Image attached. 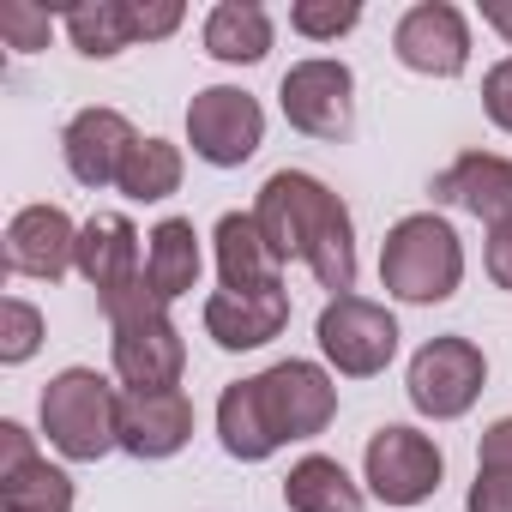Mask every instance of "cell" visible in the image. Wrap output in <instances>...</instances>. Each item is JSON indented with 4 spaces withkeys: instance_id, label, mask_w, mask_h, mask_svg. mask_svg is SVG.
Instances as JSON below:
<instances>
[{
    "instance_id": "6da1fadb",
    "label": "cell",
    "mask_w": 512,
    "mask_h": 512,
    "mask_svg": "<svg viewBox=\"0 0 512 512\" xmlns=\"http://www.w3.org/2000/svg\"><path fill=\"white\" fill-rule=\"evenodd\" d=\"M253 223H260L278 260H302L320 278V290L356 296V223H350V205L320 175L278 169L253 199Z\"/></svg>"
},
{
    "instance_id": "7a4b0ae2",
    "label": "cell",
    "mask_w": 512,
    "mask_h": 512,
    "mask_svg": "<svg viewBox=\"0 0 512 512\" xmlns=\"http://www.w3.org/2000/svg\"><path fill=\"white\" fill-rule=\"evenodd\" d=\"M380 284L386 296L410 302V308H434L446 296H458L464 284V241L440 211H410L386 229L380 247Z\"/></svg>"
},
{
    "instance_id": "3957f363",
    "label": "cell",
    "mask_w": 512,
    "mask_h": 512,
    "mask_svg": "<svg viewBox=\"0 0 512 512\" xmlns=\"http://www.w3.org/2000/svg\"><path fill=\"white\" fill-rule=\"evenodd\" d=\"M43 434L61 458L97 464L121 446V386H109L97 368H61L43 386Z\"/></svg>"
},
{
    "instance_id": "277c9868",
    "label": "cell",
    "mask_w": 512,
    "mask_h": 512,
    "mask_svg": "<svg viewBox=\"0 0 512 512\" xmlns=\"http://www.w3.org/2000/svg\"><path fill=\"white\" fill-rule=\"evenodd\" d=\"M109 362H115V380L127 392H169L181 386V368H187V344L169 320V302L145 290H133L115 314H109Z\"/></svg>"
},
{
    "instance_id": "5b68a950",
    "label": "cell",
    "mask_w": 512,
    "mask_h": 512,
    "mask_svg": "<svg viewBox=\"0 0 512 512\" xmlns=\"http://www.w3.org/2000/svg\"><path fill=\"white\" fill-rule=\"evenodd\" d=\"M314 338L344 380H374L398 356V320L368 296H332L314 320Z\"/></svg>"
},
{
    "instance_id": "8992f818",
    "label": "cell",
    "mask_w": 512,
    "mask_h": 512,
    "mask_svg": "<svg viewBox=\"0 0 512 512\" xmlns=\"http://www.w3.org/2000/svg\"><path fill=\"white\" fill-rule=\"evenodd\" d=\"M482 386H488V356H482L470 338H458V332L428 338V344L410 356V380H404L410 404H416L422 416H434V422H458V416L482 398Z\"/></svg>"
},
{
    "instance_id": "52a82bcc",
    "label": "cell",
    "mask_w": 512,
    "mask_h": 512,
    "mask_svg": "<svg viewBox=\"0 0 512 512\" xmlns=\"http://www.w3.org/2000/svg\"><path fill=\"white\" fill-rule=\"evenodd\" d=\"M187 145L211 169H241L253 151L266 145V109L253 103L241 85H205L187 103Z\"/></svg>"
},
{
    "instance_id": "ba28073f",
    "label": "cell",
    "mask_w": 512,
    "mask_h": 512,
    "mask_svg": "<svg viewBox=\"0 0 512 512\" xmlns=\"http://www.w3.org/2000/svg\"><path fill=\"white\" fill-rule=\"evenodd\" d=\"M362 476H368V494L374 500H386V506H422L440 488L446 458H440V446L422 428L386 422V428H374V440L362 452Z\"/></svg>"
},
{
    "instance_id": "9c48e42d",
    "label": "cell",
    "mask_w": 512,
    "mask_h": 512,
    "mask_svg": "<svg viewBox=\"0 0 512 512\" xmlns=\"http://www.w3.org/2000/svg\"><path fill=\"white\" fill-rule=\"evenodd\" d=\"M278 103H284V121L308 139H344L350 121H356V73L332 55H308L284 73L278 85Z\"/></svg>"
},
{
    "instance_id": "30bf717a",
    "label": "cell",
    "mask_w": 512,
    "mask_h": 512,
    "mask_svg": "<svg viewBox=\"0 0 512 512\" xmlns=\"http://www.w3.org/2000/svg\"><path fill=\"white\" fill-rule=\"evenodd\" d=\"M260 380V398H266V416L278 428V440H320L338 416V380L320 368V362H272Z\"/></svg>"
},
{
    "instance_id": "8fae6325",
    "label": "cell",
    "mask_w": 512,
    "mask_h": 512,
    "mask_svg": "<svg viewBox=\"0 0 512 512\" xmlns=\"http://www.w3.org/2000/svg\"><path fill=\"white\" fill-rule=\"evenodd\" d=\"M79 278L97 290L103 314H115L133 290H145L139 229H133L121 211H97L91 223H79Z\"/></svg>"
},
{
    "instance_id": "7c38bea8",
    "label": "cell",
    "mask_w": 512,
    "mask_h": 512,
    "mask_svg": "<svg viewBox=\"0 0 512 512\" xmlns=\"http://www.w3.org/2000/svg\"><path fill=\"white\" fill-rule=\"evenodd\" d=\"M392 55L422 79H458L470 67V19L452 0H416L392 31Z\"/></svg>"
},
{
    "instance_id": "4fadbf2b",
    "label": "cell",
    "mask_w": 512,
    "mask_h": 512,
    "mask_svg": "<svg viewBox=\"0 0 512 512\" xmlns=\"http://www.w3.org/2000/svg\"><path fill=\"white\" fill-rule=\"evenodd\" d=\"M7 272L37 284H61L67 272H79V223L61 205H25L7 223Z\"/></svg>"
},
{
    "instance_id": "5bb4252c",
    "label": "cell",
    "mask_w": 512,
    "mask_h": 512,
    "mask_svg": "<svg viewBox=\"0 0 512 512\" xmlns=\"http://www.w3.org/2000/svg\"><path fill=\"white\" fill-rule=\"evenodd\" d=\"M133 145H139V133H133V121L121 109H79L67 121V133H61L67 175L79 187H91V193H103V187L121 181V163H127Z\"/></svg>"
},
{
    "instance_id": "9a60e30c",
    "label": "cell",
    "mask_w": 512,
    "mask_h": 512,
    "mask_svg": "<svg viewBox=\"0 0 512 512\" xmlns=\"http://www.w3.org/2000/svg\"><path fill=\"white\" fill-rule=\"evenodd\" d=\"M290 326V290H217L205 296V338L217 350H266Z\"/></svg>"
},
{
    "instance_id": "2e32d148",
    "label": "cell",
    "mask_w": 512,
    "mask_h": 512,
    "mask_svg": "<svg viewBox=\"0 0 512 512\" xmlns=\"http://www.w3.org/2000/svg\"><path fill=\"white\" fill-rule=\"evenodd\" d=\"M193 440V398L181 386L169 392H121V452L157 464L175 458Z\"/></svg>"
},
{
    "instance_id": "e0dca14e",
    "label": "cell",
    "mask_w": 512,
    "mask_h": 512,
    "mask_svg": "<svg viewBox=\"0 0 512 512\" xmlns=\"http://www.w3.org/2000/svg\"><path fill=\"white\" fill-rule=\"evenodd\" d=\"M434 199L458 205L470 217H482L488 229L512 217V157L500 151H464L434 175Z\"/></svg>"
},
{
    "instance_id": "ac0fdd59",
    "label": "cell",
    "mask_w": 512,
    "mask_h": 512,
    "mask_svg": "<svg viewBox=\"0 0 512 512\" xmlns=\"http://www.w3.org/2000/svg\"><path fill=\"white\" fill-rule=\"evenodd\" d=\"M211 247H217L223 290H278L284 284V260L272 253V241L260 235L253 211H223L217 229H211Z\"/></svg>"
},
{
    "instance_id": "d6986e66",
    "label": "cell",
    "mask_w": 512,
    "mask_h": 512,
    "mask_svg": "<svg viewBox=\"0 0 512 512\" xmlns=\"http://www.w3.org/2000/svg\"><path fill=\"white\" fill-rule=\"evenodd\" d=\"M199 272H205V253H199V229L193 217H163L151 235H145V284L157 302H181L199 290Z\"/></svg>"
},
{
    "instance_id": "ffe728a7",
    "label": "cell",
    "mask_w": 512,
    "mask_h": 512,
    "mask_svg": "<svg viewBox=\"0 0 512 512\" xmlns=\"http://www.w3.org/2000/svg\"><path fill=\"white\" fill-rule=\"evenodd\" d=\"M217 440H223V452L241 458V464H266V458L284 446L278 428H272V416H266L260 380H235V386H223V398H217Z\"/></svg>"
},
{
    "instance_id": "44dd1931",
    "label": "cell",
    "mask_w": 512,
    "mask_h": 512,
    "mask_svg": "<svg viewBox=\"0 0 512 512\" xmlns=\"http://www.w3.org/2000/svg\"><path fill=\"white\" fill-rule=\"evenodd\" d=\"M205 55L223 67H253L272 55V13L260 0H217L205 13Z\"/></svg>"
},
{
    "instance_id": "7402d4cb",
    "label": "cell",
    "mask_w": 512,
    "mask_h": 512,
    "mask_svg": "<svg viewBox=\"0 0 512 512\" xmlns=\"http://www.w3.org/2000/svg\"><path fill=\"white\" fill-rule=\"evenodd\" d=\"M284 506L290 512H362V482H350V470L338 458L308 452L284 476Z\"/></svg>"
},
{
    "instance_id": "603a6c76",
    "label": "cell",
    "mask_w": 512,
    "mask_h": 512,
    "mask_svg": "<svg viewBox=\"0 0 512 512\" xmlns=\"http://www.w3.org/2000/svg\"><path fill=\"white\" fill-rule=\"evenodd\" d=\"M61 25H67V43L85 61H115L121 49H133V13H127V0H79V7L61 13Z\"/></svg>"
},
{
    "instance_id": "cb8c5ba5",
    "label": "cell",
    "mask_w": 512,
    "mask_h": 512,
    "mask_svg": "<svg viewBox=\"0 0 512 512\" xmlns=\"http://www.w3.org/2000/svg\"><path fill=\"white\" fill-rule=\"evenodd\" d=\"M0 512H73V476L43 452L0 476Z\"/></svg>"
},
{
    "instance_id": "d4e9b609",
    "label": "cell",
    "mask_w": 512,
    "mask_h": 512,
    "mask_svg": "<svg viewBox=\"0 0 512 512\" xmlns=\"http://www.w3.org/2000/svg\"><path fill=\"white\" fill-rule=\"evenodd\" d=\"M181 145H169V139H139L133 151H127V163H121V193L127 199H139V205H157V199H169L175 187H181Z\"/></svg>"
},
{
    "instance_id": "484cf974",
    "label": "cell",
    "mask_w": 512,
    "mask_h": 512,
    "mask_svg": "<svg viewBox=\"0 0 512 512\" xmlns=\"http://www.w3.org/2000/svg\"><path fill=\"white\" fill-rule=\"evenodd\" d=\"M356 25H362L356 0H296V7H290V31H302L308 43H338Z\"/></svg>"
},
{
    "instance_id": "4316f807",
    "label": "cell",
    "mask_w": 512,
    "mask_h": 512,
    "mask_svg": "<svg viewBox=\"0 0 512 512\" xmlns=\"http://www.w3.org/2000/svg\"><path fill=\"white\" fill-rule=\"evenodd\" d=\"M43 350V314L25 302V296H7L0 302V362L19 368Z\"/></svg>"
},
{
    "instance_id": "83f0119b",
    "label": "cell",
    "mask_w": 512,
    "mask_h": 512,
    "mask_svg": "<svg viewBox=\"0 0 512 512\" xmlns=\"http://www.w3.org/2000/svg\"><path fill=\"white\" fill-rule=\"evenodd\" d=\"M0 37H7V49H19V55L49 49V7H31V0H7V7H0Z\"/></svg>"
},
{
    "instance_id": "f1b7e54d",
    "label": "cell",
    "mask_w": 512,
    "mask_h": 512,
    "mask_svg": "<svg viewBox=\"0 0 512 512\" xmlns=\"http://www.w3.org/2000/svg\"><path fill=\"white\" fill-rule=\"evenodd\" d=\"M127 13H133V43H163L181 31V0H127Z\"/></svg>"
},
{
    "instance_id": "f546056e",
    "label": "cell",
    "mask_w": 512,
    "mask_h": 512,
    "mask_svg": "<svg viewBox=\"0 0 512 512\" xmlns=\"http://www.w3.org/2000/svg\"><path fill=\"white\" fill-rule=\"evenodd\" d=\"M482 109H488V121L500 133H512V55L482 73Z\"/></svg>"
},
{
    "instance_id": "4dcf8cb0",
    "label": "cell",
    "mask_w": 512,
    "mask_h": 512,
    "mask_svg": "<svg viewBox=\"0 0 512 512\" xmlns=\"http://www.w3.org/2000/svg\"><path fill=\"white\" fill-rule=\"evenodd\" d=\"M464 512H512V476L506 470H476Z\"/></svg>"
},
{
    "instance_id": "1f68e13d",
    "label": "cell",
    "mask_w": 512,
    "mask_h": 512,
    "mask_svg": "<svg viewBox=\"0 0 512 512\" xmlns=\"http://www.w3.org/2000/svg\"><path fill=\"white\" fill-rule=\"evenodd\" d=\"M476 470H506V476H512V416H500V422H488V428H482Z\"/></svg>"
},
{
    "instance_id": "d6a6232c",
    "label": "cell",
    "mask_w": 512,
    "mask_h": 512,
    "mask_svg": "<svg viewBox=\"0 0 512 512\" xmlns=\"http://www.w3.org/2000/svg\"><path fill=\"white\" fill-rule=\"evenodd\" d=\"M482 266H488V278H494L500 290H512V217L488 229V247H482Z\"/></svg>"
},
{
    "instance_id": "836d02e7",
    "label": "cell",
    "mask_w": 512,
    "mask_h": 512,
    "mask_svg": "<svg viewBox=\"0 0 512 512\" xmlns=\"http://www.w3.org/2000/svg\"><path fill=\"white\" fill-rule=\"evenodd\" d=\"M37 458V440H31V428H19V422H0V476L7 470H19V464H31Z\"/></svg>"
},
{
    "instance_id": "e575fe53",
    "label": "cell",
    "mask_w": 512,
    "mask_h": 512,
    "mask_svg": "<svg viewBox=\"0 0 512 512\" xmlns=\"http://www.w3.org/2000/svg\"><path fill=\"white\" fill-rule=\"evenodd\" d=\"M482 25H494V31L512 43V0H488V7H482Z\"/></svg>"
}]
</instances>
